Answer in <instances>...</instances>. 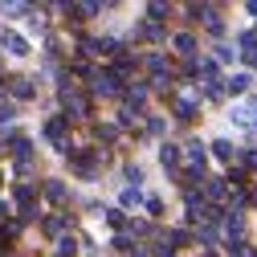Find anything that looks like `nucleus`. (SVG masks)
I'll return each instance as SVG.
<instances>
[{
  "mask_svg": "<svg viewBox=\"0 0 257 257\" xmlns=\"http://www.w3.org/2000/svg\"><path fill=\"white\" fill-rule=\"evenodd\" d=\"M0 45H5L13 57H25V53H29V41H25V37H17V33H0Z\"/></svg>",
  "mask_w": 257,
  "mask_h": 257,
  "instance_id": "obj_2",
  "label": "nucleus"
},
{
  "mask_svg": "<svg viewBox=\"0 0 257 257\" xmlns=\"http://www.w3.org/2000/svg\"><path fill=\"white\" fill-rule=\"evenodd\" d=\"M229 90H233V94H245V90H249V74H237V78L229 82Z\"/></svg>",
  "mask_w": 257,
  "mask_h": 257,
  "instance_id": "obj_6",
  "label": "nucleus"
},
{
  "mask_svg": "<svg viewBox=\"0 0 257 257\" xmlns=\"http://www.w3.org/2000/svg\"><path fill=\"white\" fill-rule=\"evenodd\" d=\"M208 196H212V200H224V184H220V180H212V188H208Z\"/></svg>",
  "mask_w": 257,
  "mask_h": 257,
  "instance_id": "obj_11",
  "label": "nucleus"
},
{
  "mask_svg": "<svg viewBox=\"0 0 257 257\" xmlns=\"http://www.w3.org/2000/svg\"><path fill=\"white\" fill-rule=\"evenodd\" d=\"M61 229H66V220H61V216H49L45 220V233H61Z\"/></svg>",
  "mask_w": 257,
  "mask_h": 257,
  "instance_id": "obj_10",
  "label": "nucleus"
},
{
  "mask_svg": "<svg viewBox=\"0 0 257 257\" xmlns=\"http://www.w3.org/2000/svg\"><path fill=\"white\" fill-rule=\"evenodd\" d=\"M45 139L57 143V147H66V118H49L45 122Z\"/></svg>",
  "mask_w": 257,
  "mask_h": 257,
  "instance_id": "obj_1",
  "label": "nucleus"
},
{
  "mask_svg": "<svg viewBox=\"0 0 257 257\" xmlns=\"http://www.w3.org/2000/svg\"><path fill=\"white\" fill-rule=\"evenodd\" d=\"M176 49H180V53H192V49H196V41H192L188 33H180V37H176Z\"/></svg>",
  "mask_w": 257,
  "mask_h": 257,
  "instance_id": "obj_7",
  "label": "nucleus"
},
{
  "mask_svg": "<svg viewBox=\"0 0 257 257\" xmlns=\"http://www.w3.org/2000/svg\"><path fill=\"white\" fill-rule=\"evenodd\" d=\"M241 45L245 49H257V33H241Z\"/></svg>",
  "mask_w": 257,
  "mask_h": 257,
  "instance_id": "obj_12",
  "label": "nucleus"
},
{
  "mask_svg": "<svg viewBox=\"0 0 257 257\" xmlns=\"http://www.w3.org/2000/svg\"><path fill=\"white\" fill-rule=\"evenodd\" d=\"M0 220H5V204H0Z\"/></svg>",
  "mask_w": 257,
  "mask_h": 257,
  "instance_id": "obj_13",
  "label": "nucleus"
},
{
  "mask_svg": "<svg viewBox=\"0 0 257 257\" xmlns=\"http://www.w3.org/2000/svg\"><path fill=\"white\" fill-rule=\"evenodd\" d=\"M94 94H106V98L118 94V78L114 74H94Z\"/></svg>",
  "mask_w": 257,
  "mask_h": 257,
  "instance_id": "obj_3",
  "label": "nucleus"
},
{
  "mask_svg": "<svg viewBox=\"0 0 257 257\" xmlns=\"http://www.w3.org/2000/svg\"><path fill=\"white\" fill-rule=\"evenodd\" d=\"M212 151H216V159H233V147L224 143V139H220V143H212Z\"/></svg>",
  "mask_w": 257,
  "mask_h": 257,
  "instance_id": "obj_8",
  "label": "nucleus"
},
{
  "mask_svg": "<svg viewBox=\"0 0 257 257\" xmlns=\"http://www.w3.org/2000/svg\"><path fill=\"white\" fill-rule=\"evenodd\" d=\"M164 168H180V147H164Z\"/></svg>",
  "mask_w": 257,
  "mask_h": 257,
  "instance_id": "obj_5",
  "label": "nucleus"
},
{
  "mask_svg": "<svg viewBox=\"0 0 257 257\" xmlns=\"http://www.w3.org/2000/svg\"><path fill=\"white\" fill-rule=\"evenodd\" d=\"M45 196H49V200H66V188H61V184H49Z\"/></svg>",
  "mask_w": 257,
  "mask_h": 257,
  "instance_id": "obj_9",
  "label": "nucleus"
},
{
  "mask_svg": "<svg viewBox=\"0 0 257 257\" xmlns=\"http://www.w3.org/2000/svg\"><path fill=\"white\" fill-rule=\"evenodd\" d=\"M13 94H17V98H33V82L17 78V82H13Z\"/></svg>",
  "mask_w": 257,
  "mask_h": 257,
  "instance_id": "obj_4",
  "label": "nucleus"
}]
</instances>
